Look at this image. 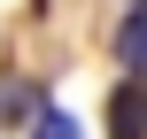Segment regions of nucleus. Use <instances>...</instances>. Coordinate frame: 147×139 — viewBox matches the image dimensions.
<instances>
[{
  "label": "nucleus",
  "mask_w": 147,
  "mask_h": 139,
  "mask_svg": "<svg viewBox=\"0 0 147 139\" xmlns=\"http://www.w3.org/2000/svg\"><path fill=\"white\" fill-rule=\"evenodd\" d=\"M109 139H147V93H140V77L109 93Z\"/></svg>",
  "instance_id": "obj_1"
},
{
  "label": "nucleus",
  "mask_w": 147,
  "mask_h": 139,
  "mask_svg": "<svg viewBox=\"0 0 147 139\" xmlns=\"http://www.w3.org/2000/svg\"><path fill=\"white\" fill-rule=\"evenodd\" d=\"M116 62H124L132 77H147V8L124 15V31H116Z\"/></svg>",
  "instance_id": "obj_2"
},
{
  "label": "nucleus",
  "mask_w": 147,
  "mask_h": 139,
  "mask_svg": "<svg viewBox=\"0 0 147 139\" xmlns=\"http://www.w3.org/2000/svg\"><path fill=\"white\" fill-rule=\"evenodd\" d=\"M31 139H78V116L47 101V108H39V124H31Z\"/></svg>",
  "instance_id": "obj_3"
},
{
  "label": "nucleus",
  "mask_w": 147,
  "mask_h": 139,
  "mask_svg": "<svg viewBox=\"0 0 147 139\" xmlns=\"http://www.w3.org/2000/svg\"><path fill=\"white\" fill-rule=\"evenodd\" d=\"M140 93H147V77H140Z\"/></svg>",
  "instance_id": "obj_4"
},
{
  "label": "nucleus",
  "mask_w": 147,
  "mask_h": 139,
  "mask_svg": "<svg viewBox=\"0 0 147 139\" xmlns=\"http://www.w3.org/2000/svg\"><path fill=\"white\" fill-rule=\"evenodd\" d=\"M140 8H147V0H140Z\"/></svg>",
  "instance_id": "obj_5"
}]
</instances>
